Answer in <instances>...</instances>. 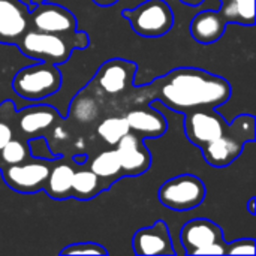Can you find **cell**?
Segmentation results:
<instances>
[{"label": "cell", "mask_w": 256, "mask_h": 256, "mask_svg": "<svg viewBox=\"0 0 256 256\" xmlns=\"http://www.w3.org/2000/svg\"><path fill=\"white\" fill-rule=\"evenodd\" d=\"M256 242L254 238H242L232 243H226V255H250L256 254Z\"/></svg>", "instance_id": "4316f807"}, {"label": "cell", "mask_w": 256, "mask_h": 256, "mask_svg": "<svg viewBox=\"0 0 256 256\" xmlns=\"http://www.w3.org/2000/svg\"><path fill=\"white\" fill-rule=\"evenodd\" d=\"M28 26V8L24 3L0 0V44L16 45Z\"/></svg>", "instance_id": "4fadbf2b"}, {"label": "cell", "mask_w": 256, "mask_h": 256, "mask_svg": "<svg viewBox=\"0 0 256 256\" xmlns=\"http://www.w3.org/2000/svg\"><path fill=\"white\" fill-rule=\"evenodd\" d=\"M255 117L242 114L228 123L222 136L208 142L201 148L206 162L214 168H225L236 162L248 142L255 141Z\"/></svg>", "instance_id": "3957f363"}, {"label": "cell", "mask_w": 256, "mask_h": 256, "mask_svg": "<svg viewBox=\"0 0 256 256\" xmlns=\"http://www.w3.org/2000/svg\"><path fill=\"white\" fill-rule=\"evenodd\" d=\"M88 44V34L80 30H74L70 33L27 30L16 45L24 56L36 62L62 64L69 60L74 50H84Z\"/></svg>", "instance_id": "7a4b0ae2"}, {"label": "cell", "mask_w": 256, "mask_h": 256, "mask_svg": "<svg viewBox=\"0 0 256 256\" xmlns=\"http://www.w3.org/2000/svg\"><path fill=\"white\" fill-rule=\"evenodd\" d=\"M220 12L228 22L252 26L255 22V0H230L220 4Z\"/></svg>", "instance_id": "44dd1931"}, {"label": "cell", "mask_w": 256, "mask_h": 256, "mask_svg": "<svg viewBox=\"0 0 256 256\" xmlns=\"http://www.w3.org/2000/svg\"><path fill=\"white\" fill-rule=\"evenodd\" d=\"M180 2L188 4V6H201L206 0H180Z\"/></svg>", "instance_id": "f546056e"}, {"label": "cell", "mask_w": 256, "mask_h": 256, "mask_svg": "<svg viewBox=\"0 0 256 256\" xmlns=\"http://www.w3.org/2000/svg\"><path fill=\"white\" fill-rule=\"evenodd\" d=\"M138 70V64L124 58L106 60L98 70L96 80L99 87L110 94H117L124 92L134 81Z\"/></svg>", "instance_id": "5bb4252c"}, {"label": "cell", "mask_w": 256, "mask_h": 256, "mask_svg": "<svg viewBox=\"0 0 256 256\" xmlns=\"http://www.w3.org/2000/svg\"><path fill=\"white\" fill-rule=\"evenodd\" d=\"M20 2H21V3H24V4L28 8V10H30V0H20Z\"/></svg>", "instance_id": "d6a6232c"}, {"label": "cell", "mask_w": 256, "mask_h": 256, "mask_svg": "<svg viewBox=\"0 0 256 256\" xmlns=\"http://www.w3.org/2000/svg\"><path fill=\"white\" fill-rule=\"evenodd\" d=\"M255 202H256V200H255V196H252L249 201H248V212L252 214V216H255Z\"/></svg>", "instance_id": "f1b7e54d"}, {"label": "cell", "mask_w": 256, "mask_h": 256, "mask_svg": "<svg viewBox=\"0 0 256 256\" xmlns=\"http://www.w3.org/2000/svg\"><path fill=\"white\" fill-rule=\"evenodd\" d=\"M228 21L220 9H206L196 14L190 21V34L200 44H214L218 42L225 30Z\"/></svg>", "instance_id": "2e32d148"}, {"label": "cell", "mask_w": 256, "mask_h": 256, "mask_svg": "<svg viewBox=\"0 0 256 256\" xmlns=\"http://www.w3.org/2000/svg\"><path fill=\"white\" fill-rule=\"evenodd\" d=\"M96 6H100V8H108V6H112L116 4L118 0H92Z\"/></svg>", "instance_id": "83f0119b"}, {"label": "cell", "mask_w": 256, "mask_h": 256, "mask_svg": "<svg viewBox=\"0 0 256 256\" xmlns=\"http://www.w3.org/2000/svg\"><path fill=\"white\" fill-rule=\"evenodd\" d=\"M180 242L186 255H195L200 249L224 244V230L213 220L198 218L184 224L180 231Z\"/></svg>", "instance_id": "30bf717a"}, {"label": "cell", "mask_w": 256, "mask_h": 256, "mask_svg": "<svg viewBox=\"0 0 256 256\" xmlns=\"http://www.w3.org/2000/svg\"><path fill=\"white\" fill-rule=\"evenodd\" d=\"M116 152L120 159L123 177L141 176L152 165V154L144 146V140L134 132H128L116 144Z\"/></svg>", "instance_id": "8fae6325"}, {"label": "cell", "mask_w": 256, "mask_h": 256, "mask_svg": "<svg viewBox=\"0 0 256 256\" xmlns=\"http://www.w3.org/2000/svg\"><path fill=\"white\" fill-rule=\"evenodd\" d=\"M126 122L129 124V130L146 138H160L168 128L166 118L162 112L154 110L153 105H150L146 110H132L126 114Z\"/></svg>", "instance_id": "e0dca14e"}, {"label": "cell", "mask_w": 256, "mask_h": 256, "mask_svg": "<svg viewBox=\"0 0 256 256\" xmlns=\"http://www.w3.org/2000/svg\"><path fill=\"white\" fill-rule=\"evenodd\" d=\"M147 88L162 105L180 114L214 110L226 104L231 96V86L224 76L198 68L172 69Z\"/></svg>", "instance_id": "6da1fadb"}, {"label": "cell", "mask_w": 256, "mask_h": 256, "mask_svg": "<svg viewBox=\"0 0 256 256\" xmlns=\"http://www.w3.org/2000/svg\"><path fill=\"white\" fill-rule=\"evenodd\" d=\"M28 24L33 30L46 33H70L78 27L75 15L51 0L42 2L28 10Z\"/></svg>", "instance_id": "9c48e42d"}, {"label": "cell", "mask_w": 256, "mask_h": 256, "mask_svg": "<svg viewBox=\"0 0 256 256\" xmlns=\"http://www.w3.org/2000/svg\"><path fill=\"white\" fill-rule=\"evenodd\" d=\"M58 120V111L50 105H32L16 111L15 126L18 136L28 140L51 128Z\"/></svg>", "instance_id": "9a60e30c"}, {"label": "cell", "mask_w": 256, "mask_h": 256, "mask_svg": "<svg viewBox=\"0 0 256 256\" xmlns=\"http://www.w3.org/2000/svg\"><path fill=\"white\" fill-rule=\"evenodd\" d=\"M86 160H87V156H86V154H82V156H74V164L81 165V164H84Z\"/></svg>", "instance_id": "4dcf8cb0"}, {"label": "cell", "mask_w": 256, "mask_h": 256, "mask_svg": "<svg viewBox=\"0 0 256 256\" xmlns=\"http://www.w3.org/2000/svg\"><path fill=\"white\" fill-rule=\"evenodd\" d=\"M74 166L64 160V158L58 156L52 160L46 183L44 190L52 200H68L70 198V186L74 177Z\"/></svg>", "instance_id": "ac0fdd59"}, {"label": "cell", "mask_w": 256, "mask_h": 256, "mask_svg": "<svg viewBox=\"0 0 256 256\" xmlns=\"http://www.w3.org/2000/svg\"><path fill=\"white\" fill-rule=\"evenodd\" d=\"M228 122L214 110H196L184 114V132L188 140L202 148L208 142L222 136Z\"/></svg>", "instance_id": "ba28073f"}, {"label": "cell", "mask_w": 256, "mask_h": 256, "mask_svg": "<svg viewBox=\"0 0 256 256\" xmlns=\"http://www.w3.org/2000/svg\"><path fill=\"white\" fill-rule=\"evenodd\" d=\"M57 159V158H56ZM52 160L28 158L27 160L9 166H2V178L15 192L34 194L44 190Z\"/></svg>", "instance_id": "52a82bcc"}, {"label": "cell", "mask_w": 256, "mask_h": 256, "mask_svg": "<svg viewBox=\"0 0 256 256\" xmlns=\"http://www.w3.org/2000/svg\"><path fill=\"white\" fill-rule=\"evenodd\" d=\"M16 108L12 100H4L0 104V150L15 136L16 126H15Z\"/></svg>", "instance_id": "603a6c76"}, {"label": "cell", "mask_w": 256, "mask_h": 256, "mask_svg": "<svg viewBox=\"0 0 256 256\" xmlns=\"http://www.w3.org/2000/svg\"><path fill=\"white\" fill-rule=\"evenodd\" d=\"M220 2H222V3H225V2H230V0H220Z\"/></svg>", "instance_id": "836d02e7"}, {"label": "cell", "mask_w": 256, "mask_h": 256, "mask_svg": "<svg viewBox=\"0 0 256 256\" xmlns=\"http://www.w3.org/2000/svg\"><path fill=\"white\" fill-rule=\"evenodd\" d=\"M122 16L135 33L144 38H160L174 26V12L165 0H146L136 8L123 9Z\"/></svg>", "instance_id": "5b68a950"}, {"label": "cell", "mask_w": 256, "mask_h": 256, "mask_svg": "<svg viewBox=\"0 0 256 256\" xmlns=\"http://www.w3.org/2000/svg\"><path fill=\"white\" fill-rule=\"evenodd\" d=\"M60 255H108V250L93 242H84V243H72L60 250Z\"/></svg>", "instance_id": "d4e9b609"}, {"label": "cell", "mask_w": 256, "mask_h": 256, "mask_svg": "<svg viewBox=\"0 0 256 256\" xmlns=\"http://www.w3.org/2000/svg\"><path fill=\"white\" fill-rule=\"evenodd\" d=\"M132 249L140 256L176 255L168 225L164 220L138 230L132 237Z\"/></svg>", "instance_id": "7c38bea8"}, {"label": "cell", "mask_w": 256, "mask_h": 256, "mask_svg": "<svg viewBox=\"0 0 256 256\" xmlns=\"http://www.w3.org/2000/svg\"><path fill=\"white\" fill-rule=\"evenodd\" d=\"M27 144H28V150H30V156L32 158L46 159V160H54L56 158H58L57 154L52 153L46 138L42 136V135H36V136L28 138Z\"/></svg>", "instance_id": "484cf974"}, {"label": "cell", "mask_w": 256, "mask_h": 256, "mask_svg": "<svg viewBox=\"0 0 256 256\" xmlns=\"http://www.w3.org/2000/svg\"><path fill=\"white\" fill-rule=\"evenodd\" d=\"M90 170H92L99 178H102L108 186H111L114 182H117L118 178L123 177L120 159H118V154H117L116 148L105 150V152L99 153V154L92 160Z\"/></svg>", "instance_id": "ffe728a7"}, {"label": "cell", "mask_w": 256, "mask_h": 256, "mask_svg": "<svg viewBox=\"0 0 256 256\" xmlns=\"http://www.w3.org/2000/svg\"><path fill=\"white\" fill-rule=\"evenodd\" d=\"M62 74L57 64L36 62L21 68L12 80V90L26 100H42L58 92Z\"/></svg>", "instance_id": "277c9868"}, {"label": "cell", "mask_w": 256, "mask_h": 256, "mask_svg": "<svg viewBox=\"0 0 256 256\" xmlns=\"http://www.w3.org/2000/svg\"><path fill=\"white\" fill-rule=\"evenodd\" d=\"M28 158H30V150H28L27 140L21 136H15L0 150V168L21 164Z\"/></svg>", "instance_id": "7402d4cb"}, {"label": "cell", "mask_w": 256, "mask_h": 256, "mask_svg": "<svg viewBox=\"0 0 256 256\" xmlns=\"http://www.w3.org/2000/svg\"><path fill=\"white\" fill-rule=\"evenodd\" d=\"M129 130L124 117H110L98 126V135L110 146H116Z\"/></svg>", "instance_id": "cb8c5ba5"}, {"label": "cell", "mask_w": 256, "mask_h": 256, "mask_svg": "<svg viewBox=\"0 0 256 256\" xmlns=\"http://www.w3.org/2000/svg\"><path fill=\"white\" fill-rule=\"evenodd\" d=\"M42 2H46V0H30V10H32L36 4H39V3H42Z\"/></svg>", "instance_id": "1f68e13d"}, {"label": "cell", "mask_w": 256, "mask_h": 256, "mask_svg": "<svg viewBox=\"0 0 256 256\" xmlns=\"http://www.w3.org/2000/svg\"><path fill=\"white\" fill-rule=\"evenodd\" d=\"M106 189H110V186L102 178H99L92 170H80L75 171L72 177L70 198L87 201Z\"/></svg>", "instance_id": "d6986e66"}, {"label": "cell", "mask_w": 256, "mask_h": 256, "mask_svg": "<svg viewBox=\"0 0 256 256\" xmlns=\"http://www.w3.org/2000/svg\"><path fill=\"white\" fill-rule=\"evenodd\" d=\"M206 184L194 174H180L166 180L158 190L160 204L172 212H189L206 200Z\"/></svg>", "instance_id": "8992f818"}]
</instances>
